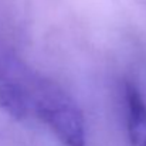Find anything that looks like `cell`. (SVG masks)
Here are the masks:
<instances>
[{
	"label": "cell",
	"instance_id": "obj_1",
	"mask_svg": "<svg viewBox=\"0 0 146 146\" xmlns=\"http://www.w3.org/2000/svg\"><path fill=\"white\" fill-rule=\"evenodd\" d=\"M0 109L14 121L41 122L61 146H87V122L78 102L3 41H0Z\"/></svg>",
	"mask_w": 146,
	"mask_h": 146
},
{
	"label": "cell",
	"instance_id": "obj_2",
	"mask_svg": "<svg viewBox=\"0 0 146 146\" xmlns=\"http://www.w3.org/2000/svg\"><path fill=\"white\" fill-rule=\"evenodd\" d=\"M121 94L129 145L146 146V98L131 80L123 81Z\"/></svg>",
	"mask_w": 146,
	"mask_h": 146
}]
</instances>
